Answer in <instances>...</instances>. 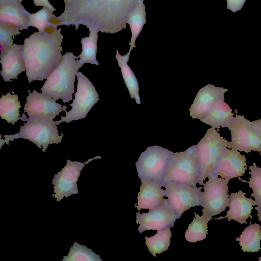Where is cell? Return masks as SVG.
<instances>
[{
  "label": "cell",
  "mask_w": 261,
  "mask_h": 261,
  "mask_svg": "<svg viewBox=\"0 0 261 261\" xmlns=\"http://www.w3.org/2000/svg\"><path fill=\"white\" fill-rule=\"evenodd\" d=\"M162 186L165 188V196L169 204L179 218L186 211L201 204V187L176 181H169Z\"/></svg>",
  "instance_id": "9c48e42d"
},
{
  "label": "cell",
  "mask_w": 261,
  "mask_h": 261,
  "mask_svg": "<svg viewBox=\"0 0 261 261\" xmlns=\"http://www.w3.org/2000/svg\"><path fill=\"white\" fill-rule=\"evenodd\" d=\"M195 217L189 224L185 232V238L190 242L201 241L206 238L207 232V222L212 218L202 214V216L194 213Z\"/></svg>",
  "instance_id": "4316f807"
},
{
  "label": "cell",
  "mask_w": 261,
  "mask_h": 261,
  "mask_svg": "<svg viewBox=\"0 0 261 261\" xmlns=\"http://www.w3.org/2000/svg\"><path fill=\"white\" fill-rule=\"evenodd\" d=\"M227 127L231 132V148L246 153L261 152V138L244 116L236 114Z\"/></svg>",
  "instance_id": "8fae6325"
},
{
  "label": "cell",
  "mask_w": 261,
  "mask_h": 261,
  "mask_svg": "<svg viewBox=\"0 0 261 261\" xmlns=\"http://www.w3.org/2000/svg\"><path fill=\"white\" fill-rule=\"evenodd\" d=\"M208 178V181L203 185L204 192L201 206L203 207L202 214L212 218L228 206V181L214 175Z\"/></svg>",
  "instance_id": "30bf717a"
},
{
  "label": "cell",
  "mask_w": 261,
  "mask_h": 261,
  "mask_svg": "<svg viewBox=\"0 0 261 261\" xmlns=\"http://www.w3.org/2000/svg\"><path fill=\"white\" fill-rule=\"evenodd\" d=\"M226 148L231 149L230 142L221 137L215 128H208L196 145L199 166L198 184L203 185L206 178L213 175L218 160Z\"/></svg>",
  "instance_id": "5b68a950"
},
{
  "label": "cell",
  "mask_w": 261,
  "mask_h": 261,
  "mask_svg": "<svg viewBox=\"0 0 261 261\" xmlns=\"http://www.w3.org/2000/svg\"><path fill=\"white\" fill-rule=\"evenodd\" d=\"M33 1L35 6L46 7L51 13L56 10V9L49 3V0H33Z\"/></svg>",
  "instance_id": "836d02e7"
},
{
  "label": "cell",
  "mask_w": 261,
  "mask_h": 261,
  "mask_svg": "<svg viewBox=\"0 0 261 261\" xmlns=\"http://www.w3.org/2000/svg\"><path fill=\"white\" fill-rule=\"evenodd\" d=\"M55 16L47 8L43 7L35 13H30L29 25L37 28L41 33L57 29V25L50 22Z\"/></svg>",
  "instance_id": "f546056e"
},
{
  "label": "cell",
  "mask_w": 261,
  "mask_h": 261,
  "mask_svg": "<svg viewBox=\"0 0 261 261\" xmlns=\"http://www.w3.org/2000/svg\"><path fill=\"white\" fill-rule=\"evenodd\" d=\"M179 217L169 204L167 199L165 202L146 213H136L137 224L140 233L145 230H159L168 226L173 227Z\"/></svg>",
  "instance_id": "5bb4252c"
},
{
  "label": "cell",
  "mask_w": 261,
  "mask_h": 261,
  "mask_svg": "<svg viewBox=\"0 0 261 261\" xmlns=\"http://www.w3.org/2000/svg\"><path fill=\"white\" fill-rule=\"evenodd\" d=\"M76 76L77 91L74 93L75 98L72 103L69 105L72 109L69 112L65 111V117L61 116V120L56 121L57 125L64 121L69 123L85 118L93 106L99 100L98 94L90 80L79 71L77 72Z\"/></svg>",
  "instance_id": "ba28073f"
},
{
  "label": "cell",
  "mask_w": 261,
  "mask_h": 261,
  "mask_svg": "<svg viewBox=\"0 0 261 261\" xmlns=\"http://www.w3.org/2000/svg\"><path fill=\"white\" fill-rule=\"evenodd\" d=\"M61 29L35 32L24 40L22 53L29 83L47 79L63 60Z\"/></svg>",
  "instance_id": "7a4b0ae2"
},
{
  "label": "cell",
  "mask_w": 261,
  "mask_h": 261,
  "mask_svg": "<svg viewBox=\"0 0 261 261\" xmlns=\"http://www.w3.org/2000/svg\"><path fill=\"white\" fill-rule=\"evenodd\" d=\"M224 100V98H222L217 101L200 121L218 129L221 127H227L233 119V113Z\"/></svg>",
  "instance_id": "44dd1931"
},
{
  "label": "cell",
  "mask_w": 261,
  "mask_h": 261,
  "mask_svg": "<svg viewBox=\"0 0 261 261\" xmlns=\"http://www.w3.org/2000/svg\"><path fill=\"white\" fill-rule=\"evenodd\" d=\"M78 57L71 52L63 56L60 64L50 74L42 87V93L56 101L61 99L65 103L72 100L74 92L75 76L82 66L79 64Z\"/></svg>",
  "instance_id": "3957f363"
},
{
  "label": "cell",
  "mask_w": 261,
  "mask_h": 261,
  "mask_svg": "<svg viewBox=\"0 0 261 261\" xmlns=\"http://www.w3.org/2000/svg\"><path fill=\"white\" fill-rule=\"evenodd\" d=\"M20 34L15 26L0 22V56L7 54L12 47L13 38Z\"/></svg>",
  "instance_id": "1f68e13d"
},
{
  "label": "cell",
  "mask_w": 261,
  "mask_h": 261,
  "mask_svg": "<svg viewBox=\"0 0 261 261\" xmlns=\"http://www.w3.org/2000/svg\"><path fill=\"white\" fill-rule=\"evenodd\" d=\"M29 95L24 107V112L29 116V120L54 119L67 107L57 103L56 100L44 93L34 90L32 93L29 90Z\"/></svg>",
  "instance_id": "4fadbf2b"
},
{
  "label": "cell",
  "mask_w": 261,
  "mask_h": 261,
  "mask_svg": "<svg viewBox=\"0 0 261 261\" xmlns=\"http://www.w3.org/2000/svg\"><path fill=\"white\" fill-rule=\"evenodd\" d=\"M3 1H5V0H0V2ZM14 1H17L19 3H21L22 2V0H14Z\"/></svg>",
  "instance_id": "d590c367"
},
{
  "label": "cell",
  "mask_w": 261,
  "mask_h": 261,
  "mask_svg": "<svg viewBox=\"0 0 261 261\" xmlns=\"http://www.w3.org/2000/svg\"><path fill=\"white\" fill-rule=\"evenodd\" d=\"M246 193L240 190L237 193H232L229 195L228 206L229 210L227 212L225 217L215 218V220L228 218L230 221L233 220L241 224H247L246 220L250 217L252 219L251 213L253 208V205L257 203L253 200L251 198L245 197Z\"/></svg>",
  "instance_id": "ac0fdd59"
},
{
  "label": "cell",
  "mask_w": 261,
  "mask_h": 261,
  "mask_svg": "<svg viewBox=\"0 0 261 261\" xmlns=\"http://www.w3.org/2000/svg\"><path fill=\"white\" fill-rule=\"evenodd\" d=\"M129 55L130 53L128 52L126 55L122 56L117 50L115 57L118 61V66L121 68L122 75L130 97L134 98L137 104H140L138 82L135 75L127 64Z\"/></svg>",
  "instance_id": "7402d4cb"
},
{
  "label": "cell",
  "mask_w": 261,
  "mask_h": 261,
  "mask_svg": "<svg viewBox=\"0 0 261 261\" xmlns=\"http://www.w3.org/2000/svg\"><path fill=\"white\" fill-rule=\"evenodd\" d=\"M245 155L237 150L226 148L220 155L214 176L220 175L229 181L232 178L243 176L247 169Z\"/></svg>",
  "instance_id": "9a60e30c"
},
{
  "label": "cell",
  "mask_w": 261,
  "mask_h": 261,
  "mask_svg": "<svg viewBox=\"0 0 261 261\" xmlns=\"http://www.w3.org/2000/svg\"><path fill=\"white\" fill-rule=\"evenodd\" d=\"M173 152L162 147H148L136 163L140 179H151L162 183L168 160Z\"/></svg>",
  "instance_id": "52a82bcc"
},
{
  "label": "cell",
  "mask_w": 261,
  "mask_h": 261,
  "mask_svg": "<svg viewBox=\"0 0 261 261\" xmlns=\"http://www.w3.org/2000/svg\"><path fill=\"white\" fill-rule=\"evenodd\" d=\"M249 169L250 171L249 173L251 177L249 178V181L242 179L239 177V179L242 182L248 183L249 188L252 189L251 196L255 198L257 203V206L254 208L257 212L258 220L261 221V167H257L256 164L253 163V166H249Z\"/></svg>",
  "instance_id": "f1b7e54d"
},
{
  "label": "cell",
  "mask_w": 261,
  "mask_h": 261,
  "mask_svg": "<svg viewBox=\"0 0 261 261\" xmlns=\"http://www.w3.org/2000/svg\"><path fill=\"white\" fill-rule=\"evenodd\" d=\"M65 9L58 18L62 25L93 27L114 34L126 28L127 16L139 0H63Z\"/></svg>",
  "instance_id": "6da1fadb"
},
{
  "label": "cell",
  "mask_w": 261,
  "mask_h": 261,
  "mask_svg": "<svg viewBox=\"0 0 261 261\" xmlns=\"http://www.w3.org/2000/svg\"><path fill=\"white\" fill-rule=\"evenodd\" d=\"M250 223L236 240L239 241L243 251L256 252L260 249L261 227L256 223Z\"/></svg>",
  "instance_id": "d4e9b609"
},
{
  "label": "cell",
  "mask_w": 261,
  "mask_h": 261,
  "mask_svg": "<svg viewBox=\"0 0 261 261\" xmlns=\"http://www.w3.org/2000/svg\"><path fill=\"white\" fill-rule=\"evenodd\" d=\"M171 226L158 230L157 233L149 238L145 236V244L149 252L154 256L166 251L170 245L172 233Z\"/></svg>",
  "instance_id": "83f0119b"
},
{
  "label": "cell",
  "mask_w": 261,
  "mask_h": 261,
  "mask_svg": "<svg viewBox=\"0 0 261 261\" xmlns=\"http://www.w3.org/2000/svg\"><path fill=\"white\" fill-rule=\"evenodd\" d=\"M247 0H226L227 9L235 13L240 10Z\"/></svg>",
  "instance_id": "d6a6232c"
},
{
  "label": "cell",
  "mask_w": 261,
  "mask_h": 261,
  "mask_svg": "<svg viewBox=\"0 0 261 261\" xmlns=\"http://www.w3.org/2000/svg\"><path fill=\"white\" fill-rule=\"evenodd\" d=\"M21 107L18 95L10 93L6 95L2 94L0 99V116L12 125L17 122L19 117V109Z\"/></svg>",
  "instance_id": "484cf974"
},
{
  "label": "cell",
  "mask_w": 261,
  "mask_h": 261,
  "mask_svg": "<svg viewBox=\"0 0 261 261\" xmlns=\"http://www.w3.org/2000/svg\"><path fill=\"white\" fill-rule=\"evenodd\" d=\"M63 261H102L99 255L95 253L86 246L75 242L70 249L67 256H64Z\"/></svg>",
  "instance_id": "4dcf8cb0"
},
{
  "label": "cell",
  "mask_w": 261,
  "mask_h": 261,
  "mask_svg": "<svg viewBox=\"0 0 261 261\" xmlns=\"http://www.w3.org/2000/svg\"><path fill=\"white\" fill-rule=\"evenodd\" d=\"M143 1L139 0L127 16L126 22L129 24L132 32V38L129 43L130 48L128 52L130 53L133 48L136 47V40L146 23L145 7Z\"/></svg>",
  "instance_id": "603a6c76"
},
{
  "label": "cell",
  "mask_w": 261,
  "mask_h": 261,
  "mask_svg": "<svg viewBox=\"0 0 261 261\" xmlns=\"http://www.w3.org/2000/svg\"><path fill=\"white\" fill-rule=\"evenodd\" d=\"M23 45L13 44L9 51L0 56L2 66L1 74L5 82H11V79H17L18 75L26 71L23 53Z\"/></svg>",
  "instance_id": "ffe728a7"
},
{
  "label": "cell",
  "mask_w": 261,
  "mask_h": 261,
  "mask_svg": "<svg viewBox=\"0 0 261 261\" xmlns=\"http://www.w3.org/2000/svg\"><path fill=\"white\" fill-rule=\"evenodd\" d=\"M259 261H261V257H259Z\"/></svg>",
  "instance_id": "8d00e7d4"
},
{
  "label": "cell",
  "mask_w": 261,
  "mask_h": 261,
  "mask_svg": "<svg viewBox=\"0 0 261 261\" xmlns=\"http://www.w3.org/2000/svg\"><path fill=\"white\" fill-rule=\"evenodd\" d=\"M141 185L138 193L137 209L152 210L156 206L163 204L166 199L165 190L162 189V182L151 179H140Z\"/></svg>",
  "instance_id": "e0dca14e"
},
{
  "label": "cell",
  "mask_w": 261,
  "mask_h": 261,
  "mask_svg": "<svg viewBox=\"0 0 261 261\" xmlns=\"http://www.w3.org/2000/svg\"><path fill=\"white\" fill-rule=\"evenodd\" d=\"M97 158H101L97 156L84 163L67 160L66 165L53 178L52 184L54 186L53 196L57 199V201H61L64 197L67 198L79 193L77 181L81 170L86 164Z\"/></svg>",
  "instance_id": "7c38bea8"
},
{
  "label": "cell",
  "mask_w": 261,
  "mask_h": 261,
  "mask_svg": "<svg viewBox=\"0 0 261 261\" xmlns=\"http://www.w3.org/2000/svg\"><path fill=\"white\" fill-rule=\"evenodd\" d=\"M251 124L252 126L256 130L259 136L261 138V120L258 119L257 120H255L254 121L251 122ZM261 155V152L260 153Z\"/></svg>",
  "instance_id": "e575fe53"
},
{
  "label": "cell",
  "mask_w": 261,
  "mask_h": 261,
  "mask_svg": "<svg viewBox=\"0 0 261 261\" xmlns=\"http://www.w3.org/2000/svg\"><path fill=\"white\" fill-rule=\"evenodd\" d=\"M30 13L17 1L0 2V22L16 27L19 31L27 30Z\"/></svg>",
  "instance_id": "d6986e66"
},
{
  "label": "cell",
  "mask_w": 261,
  "mask_h": 261,
  "mask_svg": "<svg viewBox=\"0 0 261 261\" xmlns=\"http://www.w3.org/2000/svg\"><path fill=\"white\" fill-rule=\"evenodd\" d=\"M20 119L27 121L23 126H20L18 134L10 135H4L5 140L1 139V147L4 143L9 145L10 141L14 139L23 138L28 139L35 144L38 147L45 152L49 144L60 143L63 137L58 134L56 121L53 119H32L29 120L24 112Z\"/></svg>",
  "instance_id": "277c9868"
},
{
  "label": "cell",
  "mask_w": 261,
  "mask_h": 261,
  "mask_svg": "<svg viewBox=\"0 0 261 261\" xmlns=\"http://www.w3.org/2000/svg\"><path fill=\"white\" fill-rule=\"evenodd\" d=\"M227 91V89L215 87L212 84L203 87L198 92L189 110L190 115L193 119H201L217 101L224 98Z\"/></svg>",
  "instance_id": "2e32d148"
},
{
  "label": "cell",
  "mask_w": 261,
  "mask_h": 261,
  "mask_svg": "<svg viewBox=\"0 0 261 261\" xmlns=\"http://www.w3.org/2000/svg\"><path fill=\"white\" fill-rule=\"evenodd\" d=\"M198 176L196 145H193L184 151L172 152L168 160L162 184L169 181H176L196 186Z\"/></svg>",
  "instance_id": "8992f818"
},
{
  "label": "cell",
  "mask_w": 261,
  "mask_h": 261,
  "mask_svg": "<svg viewBox=\"0 0 261 261\" xmlns=\"http://www.w3.org/2000/svg\"><path fill=\"white\" fill-rule=\"evenodd\" d=\"M88 29L90 32L89 37L83 38L81 41L82 50L78 57L80 58L79 64L81 66L86 63L99 65L96 59L97 43L99 30L93 27Z\"/></svg>",
  "instance_id": "cb8c5ba5"
}]
</instances>
